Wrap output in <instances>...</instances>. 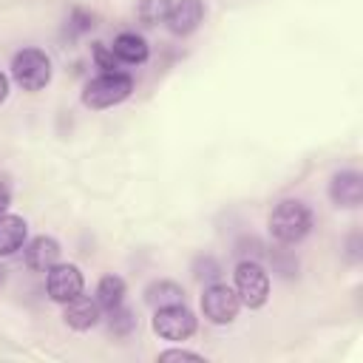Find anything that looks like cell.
I'll use <instances>...</instances> for the list:
<instances>
[{"mask_svg": "<svg viewBox=\"0 0 363 363\" xmlns=\"http://www.w3.org/2000/svg\"><path fill=\"white\" fill-rule=\"evenodd\" d=\"M113 57L119 62H128V65H142L147 57H150V48L145 43V37L133 34V31H122L113 37V45H111Z\"/></svg>", "mask_w": 363, "mask_h": 363, "instance_id": "7c38bea8", "label": "cell"}, {"mask_svg": "<svg viewBox=\"0 0 363 363\" xmlns=\"http://www.w3.org/2000/svg\"><path fill=\"white\" fill-rule=\"evenodd\" d=\"M130 94H133V79L122 71H108V74H99L91 82H85L79 99L91 111H105V108L125 102Z\"/></svg>", "mask_w": 363, "mask_h": 363, "instance_id": "7a4b0ae2", "label": "cell"}, {"mask_svg": "<svg viewBox=\"0 0 363 363\" xmlns=\"http://www.w3.org/2000/svg\"><path fill=\"white\" fill-rule=\"evenodd\" d=\"M6 96H9V77L0 71V102H6Z\"/></svg>", "mask_w": 363, "mask_h": 363, "instance_id": "603a6c76", "label": "cell"}, {"mask_svg": "<svg viewBox=\"0 0 363 363\" xmlns=\"http://www.w3.org/2000/svg\"><path fill=\"white\" fill-rule=\"evenodd\" d=\"M108 329H111L116 337H128V335L136 329V318H133V312H130V309H125V306H116V309H111V320H108Z\"/></svg>", "mask_w": 363, "mask_h": 363, "instance_id": "e0dca14e", "label": "cell"}, {"mask_svg": "<svg viewBox=\"0 0 363 363\" xmlns=\"http://www.w3.org/2000/svg\"><path fill=\"white\" fill-rule=\"evenodd\" d=\"M82 286H85V281H82V272H79L77 264H60V261H57V264L45 272V292H48V298L57 301V303L74 301L77 295H82Z\"/></svg>", "mask_w": 363, "mask_h": 363, "instance_id": "52a82bcc", "label": "cell"}, {"mask_svg": "<svg viewBox=\"0 0 363 363\" xmlns=\"http://www.w3.org/2000/svg\"><path fill=\"white\" fill-rule=\"evenodd\" d=\"M193 275H196V281L213 284V281L221 278V264H218L213 255H196V261H193Z\"/></svg>", "mask_w": 363, "mask_h": 363, "instance_id": "ac0fdd59", "label": "cell"}, {"mask_svg": "<svg viewBox=\"0 0 363 363\" xmlns=\"http://www.w3.org/2000/svg\"><path fill=\"white\" fill-rule=\"evenodd\" d=\"M9 204H11V190H9V184H0V216H6Z\"/></svg>", "mask_w": 363, "mask_h": 363, "instance_id": "7402d4cb", "label": "cell"}, {"mask_svg": "<svg viewBox=\"0 0 363 363\" xmlns=\"http://www.w3.org/2000/svg\"><path fill=\"white\" fill-rule=\"evenodd\" d=\"M62 306H65V312H62L65 323H68L71 329H77V332L94 329V326L99 323V318H102L96 298L91 301V298H85V295H77L74 301H68V303H62Z\"/></svg>", "mask_w": 363, "mask_h": 363, "instance_id": "8fae6325", "label": "cell"}, {"mask_svg": "<svg viewBox=\"0 0 363 363\" xmlns=\"http://www.w3.org/2000/svg\"><path fill=\"white\" fill-rule=\"evenodd\" d=\"M11 79L23 91H43L51 82V57L40 48H23L11 60Z\"/></svg>", "mask_w": 363, "mask_h": 363, "instance_id": "277c9868", "label": "cell"}, {"mask_svg": "<svg viewBox=\"0 0 363 363\" xmlns=\"http://www.w3.org/2000/svg\"><path fill=\"white\" fill-rule=\"evenodd\" d=\"M71 23H74V34H79V31H88V28L94 26L91 14H85L82 9H74V14H71Z\"/></svg>", "mask_w": 363, "mask_h": 363, "instance_id": "44dd1931", "label": "cell"}, {"mask_svg": "<svg viewBox=\"0 0 363 363\" xmlns=\"http://www.w3.org/2000/svg\"><path fill=\"white\" fill-rule=\"evenodd\" d=\"M233 278H235V292H238L241 306L261 309L269 301V272L255 258L238 261Z\"/></svg>", "mask_w": 363, "mask_h": 363, "instance_id": "3957f363", "label": "cell"}, {"mask_svg": "<svg viewBox=\"0 0 363 363\" xmlns=\"http://www.w3.org/2000/svg\"><path fill=\"white\" fill-rule=\"evenodd\" d=\"M312 230V210L301 199H284L269 213V233L278 244H298Z\"/></svg>", "mask_w": 363, "mask_h": 363, "instance_id": "6da1fadb", "label": "cell"}, {"mask_svg": "<svg viewBox=\"0 0 363 363\" xmlns=\"http://www.w3.org/2000/svg\"><path fill=\"white\" fill-rule=\"evenodd\" d=\"M3 281H6V269L0 267V286H3Z\"/></svg>", "mask_w": 363, "mask_h": 363, "instance_id": "cb8c5ba5", "label": "cell"}, {"mask_svg": "<svg viewBox=\"0 0 363 363\" xmlns=\"http://www.w3.org/2000/svg\"><path fill=\"white\" fill-rule=\"evenodd\" d=\"M159 360H190V363H201L204 357L199 352H187V349H167L159 354Z\"/></svg>", "mask_w": 363, "mask_h": 363, "instance_id": "ffe728a7", "label": "cell"}, {"mask_svg": "<svg viewBox=\"0 0 363 363\" xmlns=\"http://www.w3.org/2000/svg\"><path fill=\"white\" fill-rule=\"evenodd\" d=\"M91 57H94L96 68H102V74H108V71H116V68H119V60L113 57L111 45H105V43H94V45H91Z\"/></svg>", "mask_w": 363, "mask_h": 363, "instance_id": "d6986e66", "label": "cell"}, {"mask_svg": "<svg viewBox=\"0 0 363 363\" xmlns=\"http://www.w3.org/2000/svg\"><path fill=\"white\" fill-rule=\"evenodd\" d=\"M23 261L31 272H48L60 261V241L51 235H37L23 247Z\"/></svg>", "mask_w": 363, "mask_h": 363, "instance_id": "30bf717a", "label": "cell"}, {"mask_svg": "<svg viewBox=\"0 0 363 363\" xmlns=\"http://www.w3.org/2000/svg\"><path fill=\"white\" fill-rule=\"evenodd\" d=\"M204 20V3L201 0H176L170 6V14H167V31L176 34V37H184V34H193Z\"/></svg>", "mask_w": 363, "mask_h": 363, "instance_id": "9c48e42d", "label": "cell"}, {"mask_svg": "<svg viewBox=\"0 0 363 363\" xmlns=\"http://www.w3.org/2000/svg\"><path fill=\"white\" fill-rule=\"evenodd\" d=\"M150 326L162 340L179 343V340H187L196 332V315L184 303H167V306H159L153 312Z\"/></svg>", "mask_w": 363, "mask_h": 363, "instance_id": "8992f818", "label": "cell"}, {"mask_svg": "<svg viewBox=\"0 0 363 363\" xmlns=\"http://www.w3.org/2000/svg\"><path fill=\"white\" fill-rule=\"evenodd\" d=\"M329 199L335 207H357L363 201V176L357 170H340L329 182Z\"/></svg>", "mask_w": 363, "mask_h": 363, "instance_id": "ba28073f", "label": "cell"}, {"mask_svg": "<svg viewBox=\"0 0 363 363\" xmlns=\"http://www.w3.org/2000/svg\"><path fill=\"white\" fill-rule=\"evenodd\" d=\"M26 235H28V224L23 216H0V255H14L23 244H26Z\"/></svg>", "mask_w": 363, "mask_h": 363, "instance_id": "4fadbf2b", "label": "cell"}, {"mask_svg": "<svg viewBox=\"0 0 363 363\" xmlns=\"http://www.w3.org/2000/svg\"><path fill=\"white\" fill-rule=\"evenodd\" d=\"M125 292H128V286H125V281L119 275H102L99 284H96V303H99V309L111 312V309L122 306Z\"/></svg>", "mask_w": 363, "mask_h": 363, "instance_id": "9a60e30c", "label": "cell"}, {"mask_svg": "<svg viewBox=\"0 0 363 363\" xmlns=\"http://www.w3.org/2000/svg\"><path fill=\"white\" fill-rule=\"evenodd\" d=\"M238 309H241V301H238V292L221 281H213L204 286L201 292V315L213 323V326H227L238 318Z\"/></svg>", "mask_w": 363, "mask_h": 363, "instance_id": "5b68a950", "label": "cell"}, {"mask_svg": "<svg viewBox=\"0 0 363 363\" xmlns=\"http://www.w3.org/2000/svg\"><path fill=\"white\" fill-rule=\"evenodd\" d=\"M142 295H145V303L153 306V309L167 306V303H182V301H184V289H182V284H176V281H170V278L150 281V284L145 286Z\"/></svg>", "mask_w": 363, "mask_h": 363, "instance_id": "5bb4252c", "label": "cell"}, {"mask_svg": "<svg viewBox=\"0 0 363 363\" xmlns=\"http://www.w3.org/2000/svg\"><path fill=\"white\" fill-rule=\"evenodd\" d=\"M170 6H173V0H139L136 3V14H139V20L145 26H156V23L167 20Z\"/></svg>", "mask_w": 363, "mask_h": 363, "instance_id": "2e32d148", "label": "cell"}]
</instances>
